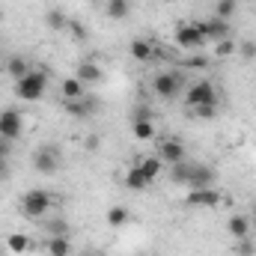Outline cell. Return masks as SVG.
Returning a JSON list of instances; mask_svg holds the SVG:
<instances>
[{"instance_id": "cell-7", "label": "cell", "mask_w": 256, "mask_h": 256, "mask_svg": "<svg viewBox=\"0 0 256 256\" xmlns=\"http://www.w3.org/2000/svg\"><path fill=\"white\" fill-rule=\"evenodd\" d=\"M33 167L39 170V173H57V167H60V149L57 146H51V143H45V146H39L36 152H33Z\"/></svg>"}, {"instance_id": "cell-22", "label": "cell", "mask_w": 256, "mask_h": 256, "mask_svg": "<svg viewBox=\"0 0 256 256\" xmlns=\"http://www.w3.org/2000/svg\"><path fill=\"white\" fill-rule=\"evenodd\" d=\"M191 161H179V164H170V182L173 185H188L191 179Z\"/></svg>"}, {"instance_id": "cell-16", "label": "cell", "mask_w": 256, "mask_h": 256, "mask_svg": "<svg viewBox=\"0 0 256 256\" xmlns=\"http://www.w3.org/2000/svg\"><path fill=\"white\" fill-rule=\"evenodd\" d=\"M60 92H63V98H84L86 96V84L72 74V78H63L60 80Z\"/></svg>"}, {"instance_id": "cell-11", "label": "cell", "mask_w": 256, "mask_h": 256, "mask_svg": "<svg viewBox=\"0 0 256 256\" xmlns=\"http://www.w3.org/2000/svg\"><path fill=\"white\" fill-rule=\"evenodd\" d=\"M128 54H131L137 63H152V60H158V48H155L149 39H134V42L128 45Z\"/></svg>"}, {"instance_id": "cell-14", "label": "cell", "mask_w": 256, "mask_h": 256, "mask_svg": "<svg viewBox=\"0 0 256 256\" xmlns=\"http://www.w3.org/2000/svg\"><path fill=\"white\" fill-rule=\"evenodd\" d=\"M200 27H202V33H206V39H214V42L230 39V21H224V18H208V21H200Z\"/></svg>"}, {"instance_id": "cell-18", "label": "cell", "mask_w": 256, "mask_h": 256, "mask_svg": "<svg viewBox=\"0 0 256 256\" xmlns=\"http://www.w3.org/2000/svg\"><path fill=\"white\" fill-rule=\"evenodd\" d=\"M149 185H152V182L143 176V170H140L137 164H131V167H128V173H126V188H128V191H146Z\"/></svg>"}, {"instance_id": "cell-42", "label": "cell", "mask_w": 256, "mask_h": 256, "mask_svg": "<svg viewBox=\"0 0 256 256\" xmlns=\"http://www.w3.org/2000/svg\"><path fill=\"white\" fill-rule=\"evenodd\" d=\"M0 18H3V15H0Z\"/></svg>"}, {"instance_id": "cell-41", "label": "cell", "mask_w": 256, "mask_h": 256, "mask_svg": "<svg viewBox=\"0 0 256 256\" xmlns=\"http://www.w3.org/2000/svg\"><path fill=\"white\" fill-rule=\"evenodd\" d=\"M248 3H256V0H248Z\"/></svg>"}, {"instance_id": "cell-39", "label": "cell", "mask_w": 256, "mask_h": 256, "mask_svg": "<svg viewBox=\"0 0 256 256\" xmlns=\"http://www.w3.org/2000/svg\"><path fill=\"white\" fill-rule=\"evenodd\" d=\"M250 220H256V200L250 202Z\"/></svg>"}, {"instance_id": "cell-19", "label": "cell", "mask_w": 256, "mask_h": 256, "mask_svg": "<svg viewBox=\"0 0 256 256\" xmlns=\"http://www.w3.org/2000/svg\"><path fill=\"white\" fill-rule=\"evenodd\" d=\"M137 167L143 170V176H146L149 182H155V179L161 176V167H164V164H161V158H158V155H146V158H140V161H137Z\"/></svg>"}, {"instance_id": "cell-36", "label": "cell", "mask_w": 256, "mask_h": 256, "mask_svg": "<svg viewBox=\"0 0 256 256\" xmlns=\"http://www.w3.org/2000/svg\"><path fill=\"white\" fill-rule=\"evenodd\" d=\"M6 158H9V140L0 137V161H6Z\"/></svg>"}, {"instance_id": "cell-37", "label": "cell", "mask_w": 256, "mask_h": 256, "mask_svg": "<svg viewBox=\"0 0 256 256\" xmlns=\"http://www.w3.org/2000/svg\"><path fill=\"white\" fill-rule=\"evenodd\" d=\"M3 179H9V158L0 161V182H3Z\"/></svg>"}, {"instance_id": "cell-17", "label": "cell", "mask_w": 256, "mask_h": 256, "mask_svg": "<svg viewBox=\"0 0 256 256\" xmlns=\"http://www.w3.org/2000/svg\"><path fill=\"white\" fill-rule=\"evenodd\" d=\"M6 74H9L12 80H21V78H27V74H30V63H27V57H21V54L9 57V60H6Z\"/></svg>"}, {"instance_id": "cell-30", "label": "cell", "mask_w": 256, "mask_h": 256, "mask_svg": "<svg viewBox=\"0 0 256 256\" xmlns=\"http://www.w3.org/2000/svg\"><path fill=\"white\" fill-rule=\"evenodd\" d=\"M66 30H68V36H72L74 42H84V39H86V27H84V24H78V21H68V27H66Z\"/></svg>"}, {"instance_id": "cell-35", "label": "cell", "mask_w": 256, "mask_h": 256, "mask_svg": "<svg viewBox=\"0 0 256 256\" xmlns=\"http://www.w3.org/2000/svg\"><path fill=\"white\" fill-rule=\"evenodd\" d=\"M134 120H155V116H152V110H149L146 104H140V108L134 110Z\"/></svg>"}, {"instance_id": "cell-33", "label": "cell", "mask_w": 256, "mask_h": 256, "mask_svg": "<svg viewBox=\"0 0 256 256\" xmlns=\"http://www.w3.org/2000/svg\"><path fill=\"white\" fill-rule=\"evenodd\" d=\"M98 146H102V137H98V134H90V137H86V143H84V149H86V152H98Z\"/></svg>"}, {"instance_id": "cell-28", "label": "cell", "mask_w": 256, "mask_h": 256, "mask_svg": "<svg viewBox=\"0 0 256 256\" xmlns=\"http://www.w3.org/2000/svg\"><path fill=\"white\" fill-rule=\"evenodd\" d=\"M45 230H48V236H68V226H66L63 218H54V220H48V224H45Z\"/></svg>"}, {"instance_id": "cell-40", "label": "cell", "mask_w": 256, "mask_h": 256, "mask_svg": "<svg viewBox=\"0 0 256 256\" xmlns=\"http://www.w3.org/2000/svg\"><path fill=\"white\" fill-rule=\"evenodd\" d=\"M80 256H98L96 250H80Z\"/></svg>"}, {"instance_id": "cell-12", "label": "cell", "mask_w": 256, "mask_h": 256, "mask_svg": "<svg viewBox=\"0 0 256 256\" xmlns=\"http://www.w3.org/2000/svg\"><path fill=\"white\" fill-rule=\"evenodd\" d=\"M74 78L84 80V84H102V80H104V68H102L98 63H92V60H80Z\"/></svg>"}, {"instance_id": "cell-24", "label": "cell", "mask_w": 256, "mask_h": 256, "mask_svg": "<svg viewBox=\"0 0 256 256\" xmlns=\"http://www.w3.org/2000/svg\"><path fill=\"white\" fill-rule=\"evenodd\" d=\"M155 120H134L131 122V134L137 137V140H152L155 137Z\"/></svg>"}, {"instance_id": "cell-8", "label": "cell", "mask_w": 256, "mask_h": 256, "mask_svg": "<svg viewBox=\"0 0 256 256\" xmlns=\"http://www.w3.org/2000/svg\"><path fill=\"white\" fill-rule=\"evenodd\" d=\"M60 104H63L66 114L74 116V120H90V116L98 110V102H96V98H86V96H84V98H63Z\"/></svg>"}, {"instance_id": "cell-31", "label": "cell", "mask_w": 256, "mask_h": 256, "mask_svg": "<svg viewBox=\"0 0 256 256\" xmlns=\"http://www.w3.org/2000/svg\"><path fill=\"white\" fill-rule=\"evenodd\" d=\"M232 51H236V45H232L230 39H220V42H218V48H214V57H230Z\"/></svg>"}, {"instance_id": "cell-5", "label": "cell", "mask_w": 256, "mask_h": 256, "mask_svg": "<svg viewBox=\"0 0 256 256\" xmlns=\"http://www.w3.org/2000/svg\"><path fill=\"white\" fill-rule=\"evenodd\" d=\"M206 42H208V39H206V33H202L200 21L179 24V27H176V45H179L182 51H200Z\"/></svg>"}, {"instance_id": "cell-23", "label": "cell", "mask_w": 256, "mask_h": 256, "mask_svg": "<svg viewBox=\"0 0 256 256\" xmlns=\"http://www.w3.org/2000/svg\"><path fill=\"white\" fill-rule=\"evenodd\" d=\"M45 248H48V256H68L72 254V242H68V236H51Z\"/></svg>"}, {"instance_id": "cell-29", "label": "cell", "mask_w": 256, "mask_h": 256, "mask_svg": "<svg viewBox=\"0 0 256 256\" xmlns=\"http://www.w3.org/2000/svg\"><path fill=\"white\" fill-rule=\"evenodd\" d=\"M236 254H238V256H254V254H256L254 238H250V236H248V238H238V244H236Z\"/></svg>"}, {"instance_id": "cell-3", "label": "cell", "mask_w": 256, "mask_h": 256, "mask_svg": "<svg viewBox=\"0 0 256 256\" xmlns=\"http://www.w3.org/2000/svg\"><path fill=\"white\" fill-rule=\"evenodd\" d=\"M185 104H188L191 110L206 108V104H218V90H214V84L206 80V78L194 80L191 86H188V92H185Z\"/></svg>"}, {"instance_id": "cell-26", "label": "cell", "mask_w": 256, "mask_h": 256, "mask_svg": "<svg viewBox=\"0 0 256 256\" xmlns=\"http://www.w3.org/2000/svg\"><path fill=\"white\" fill-rule=\"evenodd\" d=\"M128 220H131V214H128V208H126V206H114V208L108 212V226H114V230L126 226Z\"/></svg>"}, {"instance_id": "cell-2", "label": "cell", "mask_w": 256, "mask_h": 256, "mask_svg": "<svg viewBox=\"0 0 256 256\" xmlns=\"http://www.w3.org/2000/svg\"><path fill=\"white\" fill-rule=\"evenodd\" d=\"M182 86H185V74L176 72V68L158 72V74L152 78V90H155L158 98H176V96L182 92Z\"/></svg>"}, {"instance_id": "cell-9", "label": "cell", "mask_w": 256, "mask_h": 256, "mask_svg": "<svg viewBox=\"0 0 256 256\" xmlns=\"http://www.w3.org/2000/svg\"><path fill=\"white\" fill-rule=\"evenodd\" d=\"M220 200H224V194L214 191V188H194L185 196V202L191 208H214V206H220Z\"/></svg>"}, {"instance_id": "cell-15", "label": "cell", "mask_w": 256, "mask_h": 256, "mask_svg": "<svg viewBox=\"0 0 256 256\" xmlns=\"http://www.w3.org/2000/svg\"><path fill=\"white\" fill-rule=\"evenodd\" d=\"M226 230H230V236L238 242V238H248L250 236V218L248 214H232L230 220H226Z\"/></svg>"}, {"instance_id": "cell-34", "label": "cell", "mask_w": 256, "mask_h": 256, "mask_svg": "<svg viewBox=\"0 0 256 256\" xmlns=\"http://www.w3.org/2000/svg\"><path fill=\"white\" fill-rule=\"evenodd\" d=\"M185 66H188V68H206V66H208V57H188Z\"/></svg>"}, {"instance_id": "cell-27", "label": "cell", "mask_w": 256, "mask_h": 256, "mask_svg": "<svg viewBox=\"0 0 256 256\" xmlns=\"http://www.w3.org/2000/svg\"><path fill=\"white\" fill-rule=\"evenodd\" d=\"M236 6H238V0H214V18L230 21L236 15Z\"/></svg>"}, {"instance_id": "cell-6", "label": "cell", "mask_w": 256, "mask_h": 256, "mask_svg": "<svg viewBox=\"0 0 256 256\" xmlns=\"http://www.w3.org/2000/svg\"><path fill=\"white\" fill-rule=\"evenodd\" d=\"M21 131H24V116H21V110H15V108H6V110H0V137L3 140H18L21 137Z\"/></svg>"}, {"instance_id": "cell-4", "label": "cell", "mask_w": 256, "mask_h": 256, "mask_svg": "<svg viewBox=\"0 0 256 256\" xmlns=\"http://www.w3.org/2000/svg\"><path fill=\"white\" fill-rule=\"evenodd\" d=\"M51 206H54V196L45 188H33V191H27L21 196V212L27 218H45Z\"/></svg>"}, {"instance_id": "cell-13", "label": "cell", "mask_w": 256, "mask_h": 256, "mask_svg": "<svg viewBox=\"0 0 256 256\" xmlns=\"http://www.w3.org/2000/svg\"><path fill=\"white\" fill-rule=\"evenodd\" d=\"M214 185V170L208 164H194L191 167V179H188V188H212Z\"/></svg>"}, {"instance_id": "cell-21", "label": "cell", "mask_w": 256, "mask_h": 256, "mask_svg": "<svg viewBox=\"0 0 256 256\" xmlns=\"http://www.w3.org/2000/svg\"><path fill=\"white\" fill-rule=\"evenodd\" d=\"M104 12L114 21H122L131 15V0H104Z\"/></svg>"}, {"instance_id": "cell-32", "label": "cell", "mask_w": 256, "mask_h": 256, "mask_svg": "<svg viewBox=\"0 0 256 256\" xmlns=\"http://www.w3.org/2000/svg\"><path fill=\"white\" fill-rule=\"evenodd\" d=\"M194 116H200V120H214V116H218V104H206V108H196V110H194Z\"/></svg>"}, {"instance_id": "cell-38", "label": "cell", "mask_w": 256, "mask_h": 256, "mask_svg": "<svg viewBox=\"0 0 256 256\" xmlns=\"http://www.w3.org/2000/svg\"><path fill=\"white\" fill-rule=\"evenodd\" d=\"M242 51H244V57H256V45H244Z\"/></svg>"}, {"instance_id": "cell-20", "label": "cell", "mask_w": 256, "mask_h": 256, "mask_svg": "<svg viewBox=\"0 0 256 256\" xmlns=\"http://www.w3.org/2000/svg\"><path fill=\"white\" fill-rule=\"evenodd\" d=\"M45 24H48V30L63 33L66 27H68V18H66V12L60 9V6H51V9L45 12Z\"/></svg>"}, {"instance_id": "cell-10", "label": "cell", "mask_w": 256, "mask_h": 256, "mask_svg": "<svg viewBox=\"0 0 256 256\" xmlns=\"http://www.w3.org/2000/svg\"><path fill=\"white\" fill-rule=\"evenodd\" d=\"M158 158H161V164H179V161H185V143L176 140V137L158 143Z\"/></svg>"}, {"instance_id": "cell-1", "label": "cell", "mask_w": 256, "mask_h": 256, "mask_svg": "<svg viewBox=\"0 0 256 256\" xmlns=\"http://www.w3.org/2000/svg\"><path fill=\"white\" fill-rule=\"evenodd\" d=\"M45 86H48V74L42 68H30L27 78L15 80V96L21 102H39L45 96Z\"/></svg>"}, {"instance_id": "cell-25", "label": "cell", "mask_w": 256, "mask_h": 256, "mask_svg": "<svg viewBox=\"0 0 256 256\" xmlns=\"http://www.w3.org/2000/svg\"><path fill=\"white\" fill-rule=\"evenodd\" d=\"M6 248H9L12 254H27V250H30V236H24V232H9V236H6Z\"/></svg>"}]
</instances>
